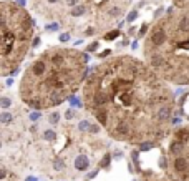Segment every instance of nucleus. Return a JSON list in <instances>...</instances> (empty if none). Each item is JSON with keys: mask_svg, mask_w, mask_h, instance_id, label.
Here are the masks:
<instances>
[{"mask_svg": "<svg viewBox=\"0 0 189 181\" xmlns=\"http://www.w3.org/2000/svg\"><path fill=\"white\" fill-rule=\"evenodd\" d=\"M83 105L116 141L148 143L164 138L176 115V100L145 60L133 55L110 57L90 72Z\"/></svg>", "mask_w": 189, "mask_h": 181, "instance_id": "obj_1", "label": "nucleus"}, {"mask_svg": "<svg viewBox=\"0 0 189 181\" xmlns=\"http://www.w3.org/2000/svg\"><path fill=\"white\" fill-rule=\"evenodd\" d=\"M35 23L30 14L12 0L0 3V75H14L33 45Z\"/></svg>", "mask_w": 189, "mask_h": 181, "instance_id": "obj_5", "label": "nucleus"}, {"mask_svg": "<svg viewBox=\"0 0 189 181\" xmlns=\"http://www.w3.org/2000/svg\"><path fill=\"white\" fill-rule=\"evenodd\" d=\"M143 58L169 85L189 86V10L169 9L143 40Z\"/></svg>", "mask_w": 189, "mask_h": 181, "instance_id": "obj_3", "label": "nucleus"}, {"mask_svg": "<svg viewBox=\"0 0 189 181\" xmlns=\"http://www.w3.org/2000/svg\"><path fill=\"white\" fill-rule=\"evenodd\" d=\"M86 70L88 58L76 48H47L23 72L18 95L30 108H55L70 100L85 85Z\"/></svg>", "mask_w": 189, "mask_h": 181, "instance_id": "obj_2", "label": "nucleus"}, {"mask_svg": "<svg viewBox=\"0 0 189 181\" xmlns=\"http://www.w3.org/2000/svg\"><path fill=\"white\" fill-rule=\"evenodd\" d=\"M172 170L183 181H189V125L172 133L169 143Z\"/></svg>", "mask_w": 189, "mask_h": 181, "instance_id": "obj_6", "label": "nucleus"}, {"mask_svg": "<svg viewBox=\"0 0 189 181\" xmlns=\"http://www.w3.org/2000/svg\"><path fill=\"white\" fill-rule=\"evenodd\" d=\"M172 5L176 9H183V10H189V0H171Z\"/></svg>", "mask_w": 189, "mask_h": 181, "instance_id": "obj_7", "label": "nucleus"}, {"mask_svg": "<svg viewBox=\"0 0 189 181\" xmlns=\"http://www.w3.org/2000/svg\"><path fill=\"white\" fill-rule=\"evenodd\" d=\"M133 0H32L47 22L80 38L105 35L125 18Z\"/></svg>", "mask_w": 189, "mask_h": 181, "instance_id": "obj_4", "label": "nucleus"}]
</instances>
